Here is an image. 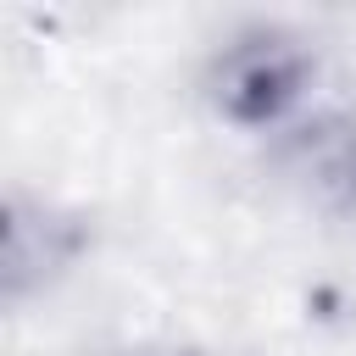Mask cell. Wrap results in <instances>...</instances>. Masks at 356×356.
<instances>
[{
    "label": "cell",
    "instance_id": "1",
    "mask_svg": "<svg viewBox=\"0 0 356 356\" xmlns=\"http://www.w3.org/2000/svg\"><path fill=\"white\" fill-rule=\"evenodd\" d=\"M300 83H306V56L289 39H273V33L250 39L222 67V100H228L234 117H250V122L278 117L300 95Z\"/></svg>",
    "mask_w": 356,
    "mask_h": 356
}]
</instances>
